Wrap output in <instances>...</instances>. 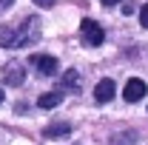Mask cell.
<instances>
[{"instance_id":"obj_1","label":"cell","mask_w":148,"mask_h":145,"mask_svg":"<svg viewBox=\"0 0 148 145\" xmlns=\"http://www.w3.org/2000/svg\"><path fill=\"white\" fill-rule=\"evenodd\" d=\"M40 37V20L29 17L23 26H0V46L3 49H20Z\"/></svg>"},{"instance_id":"obj_2","label":"cell","mask_w":148,"mask_h":145,"mask_svg":"<svg viewBox=\"0 0 148 145\" xmlns=\"http://www.w3.org/2000/svg\"><path fill=\"white\" fill-rule=\"evenodd\" d=\"M80 37H83V46H103V40H106V31H103V26L100 23H94V20H83L80 23Z\"/></svg>"},{"instance_id":"obj_3","label":"cell","mask_w":148,"mask_h":145,"mask_svg":"<svg viewBox=\"0 0 148 145\" xmlns=\"http://www.w3.org/2000/svg\"><path fill=\"white\" fill-rule=\"evenodd\" d=\"M145 83H143V80H140V77H134V80H128V83H125V88H123V100H125V103H137V100H143V97H145Z\"/></svg>"},{"instance_id":"obj_4","label":"cell","mask_w":148,"mask_h":145,"mask_svg":"<svg viewBox=\"0 0 148 145\" xmlns=\"http://www.w3.org/2000/svg\"><path fill=\"white\" fill-rule=\"evenodd\" d=\"M32 66H34L37 74H43V77L57 74V60L51 54H34V57H32Z\"/></svg>"},{"instance_id":"obj_5","label":"cell","mask_w":148,"mask_h":145,"mask_svg":"<svg viewBox=\"0 0 148 145\" xmlns=\"http://www.w3.org/2000/svg\"><path fill=\"white\" fill-rule=\"evenodd\" d=\"M3 83H9V85H23V83H26V68H23L20 63H9L6 71H3Z\"/></svg>"},{"instance_id":"obj_6","label":"cell","mask_w":148,"mask_h":145,"mask_svg":"<svg viewBox=\"0 0 148 145\" xmlns=\"http://www.w3.org/2000/svg\"><path fill=\"white\" fill-rule=\"evenodd\" d=\"M114 94H117V85H114V80L106 77V80L97 83V88H94V100H97V103H111Z\"/></svg>"},{"instance_id":"obj_7","label":"cell","mask_w":148,"mask_h":145,"mask_svg":"<svg viewBox=\"0 0 148 145\" xmlns=\"http://www.w3.org/2000/svg\"><path fill=\"white\" fill-rule=\"evenodd\" d=\"M63 103V94L60 91H49V94H40V100H37V105L40 108H57Z\"/></svg>"},{"instance_id":"obj_8","label":"cell","mask_w":148,"mask_h":145,"mask_svg":"<svg viewBox=\"0 0 148 145\" xmlns=\"http://www.w3.org/2000/svg\"><path fill=\"white\" fill-rule=\"evenodd\" d=\"M69 134H71V128L66 125V122H51V125L46 128V137H51V140L54 137H69Z\"/></svg>"},{"instance_id":"obj_9","label":"cell","mask_w":148,"mask_h":145,"mask_svg":"<svg viewBox=\"0 0 148 145\" xmlns=\"http://www.w3.org/2000/svg\"><path fill=\"white\" fill-rule=\"evenodd\" d=\"M63 83H66V88H71V91H80V74L74 71V68H69V71L63 74Z\"/></svg>"},{"instance_id":"obj_10","label":"cell","mask_w":148,"mask_h":145,"mask_svg":"<svg viewBox=\"0 0 148 145\" xmlns=\"http://www.w3.org/2000/svg\"><path fill=\"white\" fill-rule=\"evenodd\" d=\"M140 23H143V26L148 29V3L143 6V9H140Z\"/></svg>"},{"instance_id":"obj_11","label":"cell","mask_w":148,"mask_h":145,"mask_svg":"<svg viewBox=\"0 0 148 145\" xmlns=\"http://www.w3.org/2000/svg\"><path fill=\"white\" fill-rule=\"evenodd\" d=\"M37 6H43V9H49V6H54V0H34Z\"/></svg>"},{"instance_id":"obj_12","label":"cell","mask_w":148,"mask_h":145,"mask_svg":"<svg viewBox=\"0 0 148 145\" xmlns=\"http://www.w3.org/2000/svg\"><path fill=\"white\" fill-rule=\"evenodd\" d=\"M12 3H14V0H0V12H6V9H9Z\"/></svg>"},{"instance_id":"obj_13","label":"cell","mask_w":148,"mask_h":145,"mask_svg":"<svg viewBox=\"0 0 148 145\" xmlns=\"http://www.w3.org/2000/svg\"><path fill=\"white\" fill-rule=\"evenodd\" d=\"M103 3H106V6H114V3H120V0H103Z\"/></svg>"},{"instance_id":"obj_14","label":"cell","mask_w":148,"mask_h":145,"mask_svg":"<svg viewBox=\"0 0 148 145\" xmlns=\"http://www.w3.org/2000/svg\"><path fill=\"white\" fill-rule=\"evenodd\" d=\"M0 103H3V88H0Z\"/></svg>"}]
</instances>
